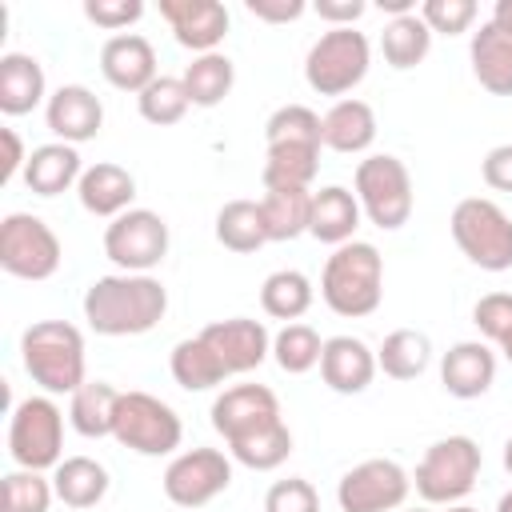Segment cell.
I'll return each mask as SVG.
<instances>
[{
  "label": "cell",
  "mask_w": 512,
  "mask_h": 512,
  "mask_svg": "<svg viewBox=\"0 0 512 512\" xmlns=\"http://www.w3.org/2000/svg\"><path fill=\"white\" fill-rule=\"evenodd\" d=\"M160 16L168 20L180 48H192L196 56L220 52L228 36V8L220 0H160Z\"/></svg>",
  "instance_id": "16"
},
{
  "label": "cell",
  "mask_w": 512,
  "mask_h": 512,
  "mask_svg": "<svg viewBox=\"0 0 512 512\" xmlns=\"http://www.w3.org/2000/svg\"><path fill=\"white\" fill-rule=\"evenodd\" d=\"M80 176H84V164H80L76 144L52 140V144H40V148L28 152L24 184H28V192H36V196H60V192L76 188Z\"/></svg>",
  "instance_id": "25"
},
{
  "label": "cell",
  "mask_w": 512,
  "mask_h": 512,
  "mask_svg": "<svg viewBox=\"0 0 512 512\" xmlns=\"http://www.w3.org/2000/svg\"><path fill=\"white\" fill-rule=\"evenodd\" d=\"M412 512H428V508H412Z\"/></svg>",
  "instance_id": "54"
},
{
  "label": "cell",
  "mask_w": 512,
  "mask_h": 512,
  "mask_svg": "<svg viewBox=\"0 0 512 512\" xmlns=\"http://www.w3.org/2000/svg\"><path fill=\"white\" fill-rule=\"evenodd\" d=\"M56 500V488L44 472L12 468L0 480V512H48Z\"/></svg>",
  "instance_id": "39"
},
{
  "label": "cell",
  "mask_w": 512,
  "mask_h": 512,
  "mask_svg": "<svg viewBox=\"0 0 512 512\" xmlns=\"http://www.w3.org/2000/svg\"><path fill=\"white\" fill-rule=\"evenodd\" d=\"M168 224L160 212L152 208H128L124 216L108 220L104 228V256L120 268V272H140L152 276L156 264H164L168 256Z\"/></svg>",
  "instance_id": "12"
},
{
  "label": "cell",
  "mask_w": 512,
  "mask_h": 512,
  "mask_svg": "<svg viewBox=\"0 0 512 512\" xmlns=\"http://www.w3.org/2000/svg\"><path fill=\"white\" fill-rule=\"evenodd\" d=\"M84 16H88L96 28L120 36L124 28H132V24L144 16V4H140V0H84Z\"/></svg>",
  "instance_id": "44"
},
{
  "label": "cell",
  "mask_w": 512,
  "mask_h": 512,
  "mask_svg": "<svg viewBox=\"0 0 512 512\" xmlns=\"http://www.w3.org/2000/svg\"><path fill=\"white\" fill-rule=\"evenodd\" d=\"M20 360L44 396H72L84 376V336L68 320H36L20 336Z\"/></svg>",
  "instance_id": "4"
},
{
  "label": "cell",
  "mask_w": 512,
  "mask_h": 512,
  "mask_svg": "<svg viewBox=\"0 0 512 512\" xmlns=\"http://www.w3.org/2000/svg\"><path fill=\"white\" fill-rule=\"evenodd\" d=\"M320 352H324V340L312 324H284L276 336H272V360L280 364V372L288 376H304L320 364Z\"/></svg>",
  "instance_id": "37"
},
{
  "label": "cell",
  "mask_w": 512,
  "mask_h": 512,
  "mask_svg": "<svg viewBox=\"0 0 512 512\" xmlns=\"http://www.w3.org/2000/svg\"><path fill=\"white\" fill-rule=\"evenodd\" d=\"M504 468H508V472H512V436H508V440H504Z\"/></svg>",
  "instance_id": "51"
},
{
  "label": "cell",
  "mask_w": 512,
  "mask_h": 512,
  "mask_svg": "<svg viewBox=\"0 0 512 512\" xmlns=\"http://www.w3.org/2000/svg\"><path fill=\"white\" fill-rule=\"evenodd\" d=\"M408 488H412V476L396 460L372 456L340 476L336 504L340 512H396L408 500Z\"/></svg>",
  "instance_id": "14"
},
{
  "label": "cell",
  "mask_w": 512,
  "mask_h": 512,
  "mask_svg": "<svg viewBox=\"0 0 512 512\" xmlns=\"http://www.w3.org/2000/svg\"><path fill=\"white\" fill-rule=\"evenodd\" d=\"M80 308L96 336H144L164 320L168 288L156 276L112 272L88 284Z\"/></svg>",
  "instance_id": "2"
},
{
  "label": "cell",
  "mask_w": 512,
  "mask_h": 512,
  "mask_svg": "<svg viewBox=\"0 0 512 512\" xmlns=\"http://www.w3.org/2000/svg\"><path fill=\"white\" fill-rule=\"evenodd\" d=\"M44 124L56 140L84 144V140H96V132L104 128V104L84 84H60L44 104Z\"/></svg>",
  "instance_id": "17"
},
{
  "label": "cell",
  "mask_w": 512,
  "mask_h": 512,
  "mask_svg": "<svg viewBox=\"0 0 512 512\" xmlns=\"http://www.w3.org/2000/svg\"><path fill=\"white\" fill-rule=\"evenodd\" d=\"M440 384L456 400H476L496 384V352L484 340H460L440 360Z\"/></svg>",
  "instance_id": "20"
},
{
  "label": "cell",
  "mask_w": 512,
  "mask_h": 512,
  "mask_svg": "<svg viewBox=\"0 0 512 512\" xmlns=\"http://www.w3.org/2000/svg\"><path fill=\"white\" fill-rule=\"evenodd\" d=\"M264 512H320V496L304 476H288L264 492Z\"/></svg>",
  "instance_id": "43"
},
{
  "label": "cell",
  "mask_w": 512,
  "mask_h": 512,
  "mask_svg": "<svg viewBox=\"0 0 512 512\" xmlns=\"http://www.w3.org/2000/svg\"><path fill=\"white\" fill-rule=\"evenodd\" d=\"M312 300H316L312 280L304 272H296V268H280V272L264 276V284H260V308H264V316L284 320V324H296L312 308Z\"/></svg>",
  "instance_id": "34"
},
{
  "label": "cell",
  "mask_w": 512,
  "mask_h": 512,
  "mask_svg": "<svg viewBox=\"0 0 512 512\" xmlns=\"http://www.w3.org/2000/svg\"><path fill=\"white\" fill-rule=\"evenodd\" d=\"M108 468L92 456H64L52 468V488L64 508H96L108 496Z\"/></svg>",
  "instance_id": "27"
},
{
  "label": "cell",
  "mask_w": 512,
  "mask_h": 512,
  "mask_svg": "<svg viewBox=\"0 0 512 512\" xmlns=\"http://www.w3.org/2000/svg\"><path fill=\"white\" fill-rule=\"evenodd\" d=\"M212 428L224 436L228 456L252 472H272L292 456V428L268 384H232L212 400Z\"/></svg>",
  "instance_id": "1"
},
{
  "label": "cell",
  "mask_w": 512,
  "mask_h": 512,
  "mask_svg": "<svg viewBox=\"0 0 512 512\" xmlns=\"http://www.w3.org/2000/svg\"><path fill=\"white\" fill-rule=\"evenodd\" d=\"M100 76L116 88V92H132L140 96L160 72H156V48L140 36V32H120L108 36L100 48Z\"/></svg>",
  "instance_id": "18"
},
{
  "label": "cell",
  "mask_w": 512,
  "mask_h": 512,
  "mask_svg": "<svg viewBox=\"0 0 512 512\" xmlns=\"http://www.w3.org/2000/svg\"><path fill=\"white\" fill-rule=\"evenodd\" d=\"M264 144H324L320 116L308 104H284L264 124Z\"/></svg>",
  "instance_id": "40"
},
{
  "label": "cell",
  "mask_w": 512,
  "mask_h": 512,
  "mask_svg": "<svg viewBox=\"0 0 512 512\" xmlns=\"http://www.w3.org/2000/svg\"><path fill=\"white\" fill-rule=\"evenodd\" d=\"M500 352H504V360H508V364H512V340H508V344H504V348H500Z\"/></svg>",
  "instance_id": "53"
},
{
  "label": "cell",
  "mask_w": 512,
  "mask_h": 512,
  "mask_svg": "<svg viewBox=\"0 0 512 512\" xmlns=\"http://www.w3.org/2000/svg\"><path fill=\"white\" fill-rule=\"evenodd\" d=\"M260 216L268 244H284L308 232L312 216V188H264L260 196Z\"/></svg>",
  "instance_id": "28"
},
{
  "label": "cell",
  "mask_w": 512,
  "mask_h": 512,
  "mask_svg": "<svg viewBox=\"0 0 512 512\" xmlns=\"http://www.w3.org/2000/svg\"><path fill=\"white\" fill-rule=\"evenodd\" d=\"M216 240L228 248V252H260L268 244V232H264V216H260V200H228L220 212H216Z\"/></svg>",
  "instance_id": "36"
},
{
  "label": "cell",
  "mask_w": 512,
  "mask_h": 512,
  "mask_svg": "<svg viewBox=\"0 0 512 512\" xmlns=\"http://www.w3.org/2000/svg\"><path fill=\"white\" fill-rule=\"evenodd\" d=\"M496 512H512V488H508V492L496 500Z\"/></svg>",
  "instance_id": "50"
},
{
  "label": "cell",
  "mask_w": 512,
  "mask_h": 512,
  "mask_svg": "<svg viewBox=\"0 0 512 512\" xmlns=\"http://www.w3.org/2000/svg\"><path fill=\"white\" fill-rule=\"evenodd\" d=\"M0 140H4V164H0V184H8V180H16V176H24V164H28V156H24V144H20L16 128H0Z\"/></svg>",
  "instance_id": "48"
},
{
  "label": "cell",
  "mask_w": 512,
  "mask_h": 512,
  "mask_svg": "<svg viewBox=\"0 0 512 512\" xmlns=\"http://www.w3.org/2000/svg\"><path fill=\"white\" fill-rule=\"evenodd\" d=\"M360 200L356 192H348L344 184H328L320 192H312V216H308V236H316L320 244H348L356 240L360 228Z\"/></svg>",
  "instance_id": "24"
},
{
  "label": "cell",
  "mask_w": 512,
  "mask_h": 512,
  "mask_svg": "<svg viewBox=\"0 0 512 512\" xmlns=\"http://www.w3.org/2000/svg\"><path fill=\"white\" fill-rule=\"evenodd\" d=\"M480 176H484L488 188H496V192H512V144H496V148H488V156H484V164H480Z\"/></svg>",
  "instance_id": "46"
},
{
  "label": "cell",
  "mask_w": 512,
  "mask_h": 512,
  "mask_svg": "<svg viewBox=\"0 0 512 512\" xmlns=\"http://www.w3.org/2000/svg\"><path fill=\"white\" fill-rule=\"evenodd\" d=\"M136 108H140V116H144L148 124L168 128V124H180V120H184V112L192 108V100H188V88H184L180 76H156V80L136 96Z\"/></svg>",
  "instance_id": "38"
},
{
  "label": "cell",
  "mask_w": 512,
  "mask_h": 512,
  "mask_svg": "<svg viewBox=\"0 0 512 512\" xmlns=\"http://www.w3.org/2000/svg\"><path fill=\"white\" fill-rule=\"evenodd\" d=\"M376 352L360 336H328L320 352V380L340 396H360L376 376Z\"/></svg>",
  "instance_id": "19"
},
{
  "label": "cell",
  "mask_w": 512,
  "mask_h": 512,
  "mask_svg": "<svg viewBox=\"0 0 512 512\" xmlns=\"http://www.w3.org/2000/svg\"><path fill=\"white\" fill-rule=\"evenodd\" d=\"M200 340L220 356V364L228 368V376H244L252 368H260L272 356V336L260 320L252 316H228V320H212L200 328Z\"/></svg>",
  "instance_id": "15"
},
{
  "label": "cell",
  "mask_w": 512,
  "mask_h": 512,
  "mask_svg": "<svg viewBox=\"0 0 512 512\" xmlns=\"http://www.w3.org/2000/svg\"><path fill=\"white\" fill-rule=\"evenodd\" d=\"M472 76L492 96H512V36H504L496 24H480L468 44Z\"/></svg>",
  "instance_id": "26"
},
{
  "label": "cell",
  "mask_w": 512,
  "mask_h": 512,
  "mask_svg": "<svg viewBox=\"0 0 512 512\" xmlns=\"http://www.w3.org/2000/svg\"><path fill=\"white\" fill-rule=\"evenodd\" d=\"M352 192L360 200V212L380 228V232H396L408 224L412 216V176H408V164L392 152H376V156H364L356 164V176H352Z\"/></svg>",
  "instance_id": "5"
},
{
  "label": "cell",
  "mask_w": 512,
  "mask_h": 512,
  "mask_svg": "<svg viewBox=\"0 0 512 512\" xmlns=\"http://www.w3.org/2000/svg\"><path fill=\"white\" fill-rule=\"evenodd\" d=\"M244 8H248V16L264 20V24H292L308 12L304 0H244Z\"/></svg>",
  "instance_id": "45"
},
{
  "label": "cell",
  "mask_w": 512,
  "mask_h": 512,
  "mask_svg": "<svg viewBox=\"0 0 512 512\" xmlns=\"http://www.w3.org/2000/svg\"><path fill=\"white\" fill-rule=\"evenodd\" d=\"M76 196H80V208L100 216V220H116L132 208L136 200V176L112 160H96L84 168L80 184H76Z\"/></svg>",
  "instance_id": "21"
},
{
  "label": "cell",
  "mask_w": 512,
  "mask_h": 512,
  "mask_svg": "<svg viewBox=\"0 0 512 512\" xmlns=\"http://www.w3.org/2000/svg\"><path fill=\"white\" fill-rule=\"evenodd\" d=\"M488 24H496L504 36H512V0H496V8H492V20Z\"/></svg>",
  "instance_id": "49"
},
{
  "label": "cell",
  "mask_w": 512,
  "mask_h": 512,
  "mask_svg": "<svg viewBox=\"0 0 512 512\" xmlns=\"http://www.w3.org/2000/svg\"><path fill=\"white\" fill-rule=\"evenodd\" d=\"M116 404H120V388H112L108 380H84V384L68 396V424H72L80 436H88V440L112 436Z\"/></svg>",
  "instance_id": "29"
},
{
  "label": "cell",
  "mask_w": 512,
  "mask_h": 512,
  "mask_svg": "<svg viewBox=\"0 0 512 512\" xmlns=\"http://www.w3.org/2000/svg\"><path fill=\"white\" fill-rule=\"evenodd\" d=\"M452 240L456 248L484 272L512 268V216L488 196H464L452 208Z\"/></svg>",
  "instance_id": "6"
},
{
  "label": "cell",
  "mask_w": 512,
  "mask_h": 512,
  "mask_svg": "<svg viewBox=\"0 0 512 512\" xmlns=\"http://www.w3.org/2000/svg\"><path fill=\"white\" fill-rule=\"evenodd\" d=\"M168 368H172V380H176L184 392H208V388H216V384L228 380V368H224L220 356L200 340V332L188 336V340H180V344L172 348Z\"/></svg>",
  "instance_id": "31"
},
{
  "label": "cell",
  "mask_w": 512,
  "mask_h": 512,
  "mask_svg": "<svg viewBox=\"0 0 512 512\" xmlns=\"http://www.w3.org/2000/svg\"><path fill=\"white\" fill-rule=\"evenodd\" d=\"M444 512H476V508H468V504H448Z\"/></svg>",
  "instance_id": "52"
},
{
  "label": "cell",
  "mask_w": 512,
  "mask_h": 512,
  "mask_svg": "<svg viewBox=\"0 0 512 512\" xmlns=\"http://www.w3.org/2000/svg\"><path fill=\"white\" fill-rule=\"evenodd\" d=\"M64 260L60 236L32 212H8L0 220V268L16 280H48Z\"/></svg>",
  "instance_id": "11"
},
{
  "label": "cell",
  "mask_w": 512,
  "mask_h": 512,
  "mask_svg": "<svg viewBox=\"0 0 512 512\" xmlns=\"http://www.w3.org/2000/svg\"><path fill=\"white\" fill-rule=\"evenodd\" d=\"M324 144H268L264 152V188H312L320 172Z\"/></svg>",
  "instance_id": "30"
},
{
  "label": "cell",
  "mask_w": 512,
  "mask_h": 512,
  "mask_svg": "<svg viewBox=\"0 0 512 512\" xmlns=\"http://www.w3.org/2000/svg\"><path fill=\"white\" fill-rule=\"evenodd\" d=\"M8 456L16 468L48 472L64 460V412L52 396H28L8 416Z\"/></svg>",
  "instance_id": "8"
},
{
  "label": "cell",
  "mask_w": 512,
  "mask_h": 512,
  "mask_svg": "<svg viewBox=\"0 0 512 512\" xmlns=\"http://www.w3.org/2000/svg\"><path fill=\"white\" fill-rule=\"evenodd\" d=\"M472 324L480 328V336L496 348H504L512 340V292H488L476 300L472 308Z\"/></svg>",
  "instance_id": "41"
},
{
  "label": "cell",
  "mask_w": 512,
  "mask_h": 512,
  "mask_svg": "<svg viewBox=\"0 0 512 512\" xmlns=\"http://www.w3.org/2000/svg\"><path fill=\"white\" fill-rule=\"evenodd\" d=\"M180 80L188 88L192 108H216L228 100V92L236 84V64L224 52H204V56H192V64L184 68Z\"/></svg>",
  "instance_id": "33"
},
{
  "label": "cell",
  "mask_w": 512,
  "mask_h": 512,
  "mask_svg": "<svg viewBox=\"0 0 512 512\" xmlns=\"http://www.w3.org/2000/svg\"><path fill=\"white\" fill-rule=\"evenodd\" d=\"M428 364H432V340L416 328H396L376 348V368L392 380H416L428 372Z\"/></svg>",
  "instance_id": "32"
},
{
  "label": "cell",
  "mask_w": 512,
  "mask_h": 512,
  "mask_svg": "<svg viewBox=\"0 0 512 512\" xmlns=\"http://www.w3.org/2000/svg\"><path fill=\"white\" fill-rule=\"evenodd\" d=\"M480 444L472 436H444L436 444L424 448L416 472H412V484L420 492L424 504H460L472 488H476V476H480Z\"/></svg>",
  "instance_id": "7"
},
{
  "label": "cell",
  "mask_w": 512,
  "mask_h": 512,
  "mask_svg": "<svg viewBox=\"0 0 512 512\" xmlns=\"http://www.w3.org/2000/svg\"><path fill=\"white\" fill-rule=\"evenodd\" d=\"M164 496L176 508H204L212 504L220 492H228L232 484V456H224L220 448H188L176 452L164 468Z\"/></svg>",
  "instance_id": "13"
},
{
  "label": "cell",
  "mask_w": 512,
  "mask_h": 512,
  "mask_svg": "<svg viewBox=\"0 0 512 512\" xmlns=\"http://www.w3.org/2000/svg\"><path fill=\"white\" fill-rule=\"evenodd\" d=\"M420 20L428 24V32L436 36H460L472 28L476 20V4L472 0H424L420 4Z\"/></svg>",
  "instance_id": "42"
},
{
  "label": "cell",
  "mask_w": 512,
  "mask_h": 512,
  "mask_svg": "<svg viewBox=\"0 0 512 512\" xmlns=\"http://www.w3.org/2000/svg\"><path fill=\"white\" fill-rule=\"evenodd\" d=\"M320 136H324V148H332L340 156L368 152L372 140H376V112H372V104L368 100H356V96L336 100L320 116Z\"/></svg>",
  "instance_id": "22"
},
{
  "label": "cell",
  "mask_w": 512,
  "mask_h": 512,
  "mask_svg": "<svg viewBox=\"0 0 512 512\" xmlns=\"http://www.w3.org/2000/svg\"><path fill=\"white\" fill-rule=\"evenodd\" d=\"M364 0H316L312 12L320 20H328V28H356V20L364 16Z\"/></svg>",
  "instance_id": "47"
},
{
  "label": "cell",
  "mask_w": 512,
  "mask_h": 512,
  "mask_svg": "<svg viewBox=\"0 0 512 512\" xmlns=\"http://www.w3.org/2000/svg\"><path fill=\"white\" fill-rule=\"evenodd\" d=\"M320 296L344 320L372 316L384 300V256H380V248L368 244V240H348V244L332 248V256L324 260V272H320Z\"/></svg>",
  "instance_id": "3"
},
{
  "label": "cell",
  "mask_w": 512,
  "mask_h": 512,
  "mask_svg": "<svg viewBox=\"0 0 512 512\" xmlns=\"http://www.w3.org/2000/svg\"><path fill=\"white\" fill-rule=\"evenodd\" d=\"M112 440L124 444L136 456H172L184 440V424L172 404H164L152 392H120Z\"/></svg>",
  "instance_id": "10"
},
{
  "label": "cell",
  "mask_w": 512,
  "mask_h": 512,
  "mask_svg": "<svg viewBox=\"0 0 512 512\" xmlns=\"http://www.w3.org/2000/svg\"><path fill=\"white\" fill-rule=\"evenodd\" d=\"M40 104H48V80H44L40 60L28 52H4L0 56V112L28 116Z\"/></svg>",
  "instance_id": "23"
},
{
  "label": "cell",
  "mask_w": 512,
  "mask_h": 512,
  "mask_svg": "<svg viewBox=\"0 0 512 512\" xmlns=\"http://www.w3.org/2000/svg\"><path fill=\"white\" fill-rule=\"evenodd\" d=\"M368 64H372V48H368L364 32L328 28V32H320V40L304 56V80L312 92L344 100L368 76Z\"/></svg>",
  "instance_id": "9"
},
{
  "label": "cell",
  "mask_w": 512,
  "mask_h": 512,
  "mask_svg": "<svg viewBox=\"0 0 512 512\" xmlns=\"http://www.w3.org/2000/svg\"><path fill=\"white\" fill-rule=\"evenodd\" d=\"M380 52H384V64L396 68V72L416 68V64L432 52V32H428V24L420 20V12L388 20L384 32H380Z\"/></svg>",
  "instance_id": "35"
}]
</instances>
